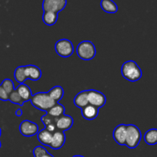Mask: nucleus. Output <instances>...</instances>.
<instances>
[{
	"instance_id": "6e6552de",
	"label": "nucleus",
	"mask_w": 157,
	"mask_h": 157,
	"mask_svg": "<svg viewBox=\"0 0 157 157\" xmlns=\"http://www.w3.org/2000/svg\"><path fill=\"white\" fill-rule=\"evenodd\" d=\"M67 6V0H43L42 9L44 12H54L58 13Z\"/></svg>"
},
{
	"instance_id": "c756f323",
	"label": "nucleus",
	"mask_w": 157,
	"mask_h": 157,
	"mask_svg": "<svg viewBox=\"0 0 157 157\" xmlns=\"http://www.w3.org/2000/svg\"><path fill=\"white\" fill-rule=\"evenodd\" d=\"M72 157H84V156H81V155H75V156H72Z\"/></svg>"
},
{
	"instance_id": "a878e982",
	"label": "nucleus",
	"mask_w": 157,
	"mask_h": 157,
	"mask_svg": "<svg viewBox=\"0 0 157 157\" xmlns=\"http://www.w3.org/2000/svg\"><path fill=\"white\" fill-rule=\"evenodd\" d=\"M47 153V150L41 146H38L33 150L34 157H43Z\"/></svg>"
},
{
	"instance_id": "f3484780",
	"label": "nucleus",
	"mask_w": 157,
	"mask_h": 157,
	"mask_svg": "<svg viewBox=\"0 0 157 157\" xmlns=\"http://www.w3.org/2000/svg\"><path fill=\"white\" fill-rule=\"evenodd\" d=\"M16 90L18 92L20 96H21V98H22L24 103L26 102V101H30L31 98H32V90H31V88L29 86L26 85L25 83H23V84H21L18 85Z\"/></svg>"
},
{
	"instance_id": "39448f33",
	"label": "nucleus",
	"mask_w": 157,
	"mask_h": 157,
	"mask_svg": "<svg viewBox=\"0 0 157 157\" xmlns=\"http://www.w3.org/2000/svg\"><path fill=\"white\" fill-rule=\"evenodd\" d=\"M55 49L58 55L62 58H68L73 55L75 48L70 40L67 38L60 39L55 43Z\"/></svg>"
},
{
	"instance_id": "dca6fc26",
	"label": "nucleus",
	"mask_w": 157,
	"mask_h": 157,
	"mask_svg": "<svg viewBox=\"0 0 157 157\" xmlns=\"http://www.w3.org/2000/svg\"><path fill=\"white\" fill-rule=\"evenodd\" d=\"M100 5L103 11L107 13H116L118 11L117 5L113 0H101Z\"/></svg>"
},
{
	"instance_id": "a211bd4d",
	"label": "nucleus",
	"mask_w": 157,
	"mask_h": 157,
	"mask_svg": "<svg viewBox=\"0 0 157 157\" xmlns=\"http://www.w3.org/2000/svg\"><path fill=\"white\" fill-rule=\"evenodd\" d=\"M52 136H53V133L48 131L45 129L41 130V131H39L37 133V137H38V141L42 145L48 146V147L50 145L51 142H52Z\"/></svg>"
},
{
	"instance_id": "2eb2a0df",
	"label": "nucleus",
	"mask_w": 157,
	"mask_h": 157,
	"mask_svg": "<svg viewBox=\"0 0 157 157\" xmlns=\"http://www.w3.org/2000/svg\"><path fill=\"white\" fill-rule=\"evenodd\" d=\"M74 104L80 109L84 108L87 104H89L88 98H87V90H82L79 92L74 99Z\"/></svg>"
},
{
	"instance_id": "4be33fe9",
	"label": "nucleus",
	"mask_w": 157,
	"mask_h": 157,
	"mask_svg": "<svg viewBox=\"0 0 157 157\" xmlns=\"http://www.w3.org/2000/svg\"><path fill=\"white\" fill-rule=\"evenodd\" d=\"M64 111H65V108H64V106L62 104L57 103L54 107H52L47 112V113H48L50 116L53 117L58 118L64 114Z\"/></svg>"
},
{
	"instance_id": "20e7f679",
	"label": "nucleus",
	"mask_w": 157,
	"mask_h": 157,
	"mask_svg": "<svg viewBox=\"0 0 157 157\" xmlns=\"http://www.w3.org/2000/svg\"><path fill=\"white\" fill-rule=\"evenodd\" d=\"M76 52L78 56L84 61L92 60L96 55V48L90 41H83L77 46Z\"/></svg>"
},
{
	"instance_id": "423d86ee",
	"label": "nucleus",
	"mask_w": 157,
	"mask_h": 157,
	"mask_svg": "<svg viewBox=\"0 0 157 157\" xmlns=\"http://www.w3.org/2000/svg\"><path fill=\"white\" fill-rule=\"evenodd\" d=\"M87 98H88L89 104H91L99 109L104 107L107 102L105 95L96 90H87Z\"/></svg>"
},
{
	"instance_id": "f03ea898",
	"label": "nucleus",
	"mask_w": 157,
	"mask_h": 157,
	"mask_svg": "<svg viewBox=\"0 0 157 157\" xmlns=\"http://www.w3.org/2000/svg\"><path fill=\"white\" fill-rule=\"evenodd\" d=\"M30 101L35 108L46 113L57 104L46 92H38L32 95Z\"/></svg>"
},
{
	"instance_id": "cd10ccee",
	"label": "nucleus",
	"mask_w": 157,
	"mask_h": 157,
	"mask_svg": "<svg viewBox=\"0 0 157 157\" xmlns=\"http://www.w3.org/2000/svg\"><path fill=\"white\" fill-rule=\"evenodd\" d=\"M15 113L17 117H21V115H22V110L21 109H17Z\"/></svg>"
},
{
	"instance_id": "0eeeda50",
	"label": "nucleus",
	"mask_w": 157,
	"mask_h": 157,
	"mask_svg": "<svg viewBox=\"0 0 157 157\" xmlns=\"http://www.w3.org/2000/svg\"><path fill=\"white\" fill-rule=\"evenodd\" d=\"M19 131L22 136L31 137L36 135L39 132V127L38 124L32 121L25 120L20 124Z\"/></svg>"
},
{
	"instance_id": "2f4dec72",
	"label": "nucleus",
	"mask_w": 157,
	"mask_h": 157,
	"mask_svg": "<svg viewBox=\"0 0 157 157\" xmlns=\"http://www.w3.org/2000/svg\"><path fill=\"white\" fill-rule=\"evenodd\" d=\"M1 146H2V144H1V142H0V148H1Z\"/></svg>"
},
{
	"instance_id": "412c9836",
	"label": "nucleus",
	"mask_w": 157,
	"mask_h": 157,
	"mask_svg": "<svg viewBox=\"0 0 157 157\" xmlns=\"http://www.w3.org/2000/svg\"><path fill=\"white\" fill-rule=\"evenodd\" d=\"M144 141L148 145L157 144V129H150L144 134Z\"/></svg>"
},
{
	"instance_id": "9b49d317",
	"label": "nucleus",
	"mask_w": 157,
	"mask_h": 157,
	"mask_svg": "<svg viewBox=\"0 0 157 157\" xmlns=\"http://www.w3.org/2000/svg\"><path fill=\"white\" fill-rule=\"evenodd\" d=\"M74 124V119L71 116L67 114H64L58 117L56 121V126L58 130L61 131H67L70 130Z\"/></svg>"
},
{
	"instance_id": "6ab92c4d",
	"label": "nucleus",
	"mask_w": 157,
	"mask_h": 157,
	"mask_svg": "<svg viewBox=\"0 0 157 157\" xmlns=\"http://www.w3.org/2000/svg\"><path fill=\"white\" fill-rule=\"evenodd\" d=\"M48 94L55 102L58 103L64 96V89L61 86H55L49 90Z\"/></svg>"
},
{
	"instance_id": "f257e3e1",
	"label": "nucleus",
	"mask_w": 157,
	"mask_h": 157,
	"mask_svg": "<svg viewBox=\"0 0 157 157\" xmlns=\"http://www.w3.org/2000/svg\"><path fill=\"white\" fill-rule=\"evenodd\" d=\"M121 75L126 80L131 82H136L142 78V70L136 61H127L121 67Z\"/></svg>"
},
{
	"instance_id": "7c9ffc66",
	"label": "nucleus",
	"mask_w": 157,
	"mask_h": 157,
	"mask_svg": "<svg viewBox=\"0 0 157 157\" xmlns=\"http://www.w3.org/2000/svg\"><path fill=\"white\" fill-rule=\"evenodd\" d=\"M1 134H2V130L1 128H0V136H1Z\"/></svg>"
},
{
	"instance_id": "bb28decb",
	"label": "nucleus",
	"mask_w": 157,
	"mask_h": 157,
	"mask_svg": "<svg viewBox=\"0 0 157 157\" xmlns=\"http://www.w3.org/2000/svg\"><path fill=\"white\" fill-rule=\"evenodd\" d=\"M0 100L2 101H9V94L0 85Z\"/></svg>"
},
{
	"instance_id": "9d476101",
	"label": "nucleus",
	"mask_w": 157,
	"mask_h": 157,
	"mask_svg": "<svg viewBox=\"0 0 157 157\" xmlns=\"http://www.w3.org/2000/svg\"><path fill=\"white\" fill-rule=\"evenodd\" d=\"M65 140L66 136L64 134V132L61 131V130H57L53 133L52 142H51L49 147L53 150H60L64 145Z\"/></svg>"
},
{
	"instance_id": "4468645a",
	"label": "nucleus",
	"mask_w": 157,
	"mask_h": 157,
	"mask_svg": "<svg viewBox=\"0 0 157 157\" xmlns=\"http://www.w3.org/2000/svg\"><path fill=\"white\" fill-rule=\"evenodd\" d=\"M58 118L53 117L50 116L48 113H46L45 115L41 117V121L44 124V127H45V130L51 132V133H54L55 131L58 130L56 126V121Z\"/></svg>"
},
{
	"instance_id": "c85d7f7f",
	"label": "nucleus",
	"mask_w": 157,
	"mask_h": 157,
	"mask_svg": "<svg viewBox=\"0 0 157 157\" xmlns=\"http://www.w3.org/2000/svg\"><path fill=\"white\" fill-rule=\"evenodd\" d=\"M43 157H54V156H52V155L51 154V153H49L48 152V153H46V154L44 155V156H43Z\"/></svg>"
},
{
	"instance_id": "5701e85b",
	"label": "nucleus",
	"mask_w": 157,
	"mask_h": 157,
	"mask_svg": "<svg viewBox=\"0 0 157 157\" xmlns=\"http://www.w3.org/2000/svg\"><path fill=\"white\" fill-rule=\"evenodd\" d=\"M14 78L19 84H23L27 80L25 71V66H19L16 67L14 72Z\"/></svg>"
},
{
	"instance_id": "b1692460",
	"label": "nucleus",
	"mask_w": 157,
	"mask_h": 157,
	"mask_svg": "<svg viewBox=\"0 0 157 157\" xmlns=\"http://www.w3.org/2000/svg\"><path fill=\"white\" fill-rule=\"evenodd\" d=\"M9 101L12 102V104H18L20 106H22L24 104V101H23L22 98H21L16 89H15L13 91L11 92L9 94Z\"/></svg>"
},
{
	"instance_id": "aec40b11",
	"label": "nucleus",
	"mask_w": 157,
	"mask_h": 157,
	"mask_svg": "<svg viewBox=\"0 0 157 157\" xmlns=\"http://www.w3.org/2000/svg\"><path fill=\"white\" fill-rule=\"evenodd\" d=\"M58 14L54 12H44L42 15L43 22L48 26L54 25L58 21Z\"/></svg>"
},
{
	"instance_id": "7ed1b4c3",
	"label": "nucleus",
	"mask_w": 157,
	"mask_h": 157,
	"mask_svg": "<svg viewBox=\"0 0 157 157\" xmlns=\"http://www.w3.org/2000/svg\"><path fill=\"white\" fill-rule=\"evenodd\" d=\"M142 138V133L138 127L134 124L127 125V137L125 146L130 149H135L138 147Z\"/></svg>"
},
{
	"instance_id": "ddd939ff",
	"label": "nucleus",
	"mask_w": 157,
	"mask_h": 157,
	"mask_svg": "<svg viewBox=\"0 0 157 157\" xmlns=\"http://www.w3.org/2000/svg\"><path fill=\"white\" fill-rule=\"evenodd\" d=\"M81 114L85 120L92 121L97 118L99 114V108L91 104H87L86 107L81 109Z\"/></svg>"
},
{
	"instance_id": "f8f14e48",
	"label": "nucleus",
	"mask_w": 157,
	"mask_h": 157,
	"mask_svg": "<svg viewBox=\"0 0 157 157\" xmlns=\"http://www.w3.org/2000/svg\"><path fill=\"white\" fill-rule=\"evenodd\" d=\"M25 71L27 79H30L32 81H37L41 78V71L38 66L29 64V65L25 66Z\"/></svg>"
},
{
	"instance_id": "1a4fd4ad",
	"label": "nucleus",
	"mask_w": 157,
	"mask_h": 157,
	"mask_svg": "<svg viewBox=\"0 0 157 157\" xmlns=\"http://www.w3.org/2000/svg\"><path fill=\"white\" fill-rule=\"evenodd\" d=\"M126 137H127V125L119 124L113 130V138L115 142L121 146H125Z\"/></svg>"
},
{
	"instance_id": "393cba45",
	"label": "nucleus",
	"mask_w": 157,
	"mask_h": 157,
	"mask_svg": "<svg viewBox=\"0 0 157 157\" xmlns=\"http://www.w3.org/2000/svg\"><path fill=\"white\" fill-rule=\"evenodd\" d=\"M0 85H1L2 87L7 92L8 94H9L11 92H12L15 90L13 81L11 79H9V78H6V79L3 80L2 82V84H0Z\"/></svg>"
}]
</instances>
